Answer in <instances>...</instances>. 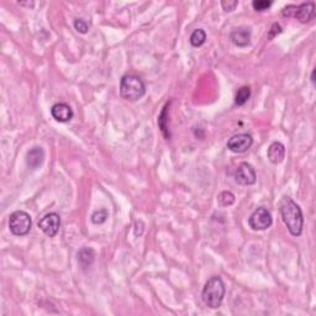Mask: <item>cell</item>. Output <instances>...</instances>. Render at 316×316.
<instances>
[{"label": "cell", "instance_id": "obj_13", "mask_svg": "<svg viewBox=\"0 0 316 316\" xmlns=\"http://www.w3.org/2000/svg\"><path fill=\"white\" fill-rule=\"evenodd\" d=\"M268 158L272 163L274 165H278V163L283 162L284 160V157H286V147L282 142H273L269 147H268Z\"/></svg>", "mask_w": 316, "mask_h": 316}, {"label": "cell", "instance_id": "obj_9", "mask_svg": "<svg viewBox=\"0 0 316 316\" xmlns=\"http://www.w3.org/2000/svg\"><path fill=\"white\" fill-rule=\"evenodd\" d=\"M51 115L58 122H68L73 118V110L68 104L57 103L51 108Z\"/></svg>", "mask_w": 316, "mask_h": 316}, {"label": "cell", "instance_id": "obj_14", "mask_svg": "<svg viewBox=\"0 0 316 316\" xmlns=\"http://www.w3.org/2000/svg\"><path fill=\"white\" fill-rule=\"evenodd\" d=\"M94 258H96V253L92 248L84 247L78 252V262L82 266V268L90 267L94 263Z\"/></svg>", "mask_w": 316, "mask_h": 316}, {"label": "cell", "instance_id": "obj_19", "mask_svg": "<svg viewBox=\"0 0 316 316\" xmlns=\"http://www.w3.org/2000/svg\"><path fill=\"white\" fill-rule=\"evenodd\" d=\"M106 219H108V210L106 209H99V210L94 211L92 215V221L93 224L100 225L103 222H105Z\"/></svg>", "mask_w": 316, "mask_h": 316}, {"label": "cell", "instance_id": "obj_26", "mask_svg": "<svg viewBox=\"0 0 316 316\" xmlns=\"http://www.w3.org/2000/svg\"><path fill=\"white\" fill-rule=\"evenodd\" d=\"M315 73H316L315 70H314L313 73H311V83H313L314 85H315Z\"/></svg>", "mask_w": 316, "mask_h": 316}, {"label": "cell", "instance_id": "obj_18", "mask_svg": "<svg viewBox=\"0 0 316 316\" xmlns=\"http://www.w3.org/2000/svg\"><path fill=\"white\" fill-rule=\"evenodd\" d=\"M218 201L221 206H230L235 203V195L231 192H222L218 196Z\"/></svg>", "mask_w": 316, "mask_h": 316}, {"label": "cell", "instance_id": "obj_5", "mask_svg": "<svg viewBox=\"0 0 316 316\" xmlns=\"http://www.w3.org/2000/svg\"><path fill=\"white\" fill-rule=\"evenodd\" d=\"M273 219L269 211L266 208H258L252 213L248 219V225L252 230L256 231H262L272 226Z\"/></svg>", "mask_w": 316, "mask_h": 316}, {"label": "cell", "instance_id": "obj_23", "mask_svg": "<svg viewBox=\"0 0 316 316\" xmlns=\"http://www.w3.org/2000/svg\"><path fill=\"white\" fill-rule=\"evenodd\" d=\"M280 32H282V26H280L278 23H274L272 25V27H270L269 32H268V39L269 40L274 39V37L277 36V35H279Z\"/></svg>", "mask_w": 316, "mask_h": 316}, {"label": "cell", "instance_id": "obj_6", "mask_svg": "<svg viewBox=\"0 0 316 316\" xmlns=\"http://www.w3.org/2000/svg\"><path fill=\"white\" fill-rule=\"evenodd\" d=\"M39 227L49 237H54L61 227V218L58 214L49 213L39 221Z\"/></svg>", "mask_w": 316, "mask_h": 316}, {"label": "cell", "instance_id": "obj_8", "mask_svg": "<svg viewBox=\"0 0 316 316\" xmlns=\"http://www.w3.org/2000/svg\"><path fill=\"white\" fill-rule=\"evenodd\" d=\"M235 179L241 185H252L256 183L255 168L249 163L242 162L235 173Z\"/></svg>", "mask_w": 316, "mask_h": 316}, {"label": "cell", "instance_id": "obj_3", "mask_svg": "<svg viewBox=\"0 0 316 316\" xmlns=\"http://www.w3.org/2000/svg\"><path fill=\"white\" fill-rule=\"evenodd\" d=\"M146 93V85L144 80L135 74H126L121 78L120 96L125 100L137 101Z\"/></svg>", "mask_w": 316, "mask_h": 316}, {"label": "cell", "instance_id": "obj_2", "mask_svg": "<svg viewBox=\"0 0 316 316\" xmlns=\"http://www.w3.org/2000/svg\"><path fill=\"white\" fill-rule=\"evenodd\" d=\"M225 284L220 277H211L204 286L201 299L210 309L220 308L225 296Z\"/></svg>", "mask_w": 316, "mask_h": 316}, {"label": "cell", "instance_id": "obj_11", "mask_svg": "<svg viewBox=\"0 0 316 316\" xmlns=\"http://www.w3.org/2000/svg\"><path fill=\"white\" fill-rule=\"evenodd\" d=\"M230 40L237 47H246L251 42V30L248 27H237L230 34Z\"/></svg>", "mask_w": 316, "mask_h": 316}, {"label": "cell", "instance_id": "obj_1", "mask_svg": "<svg viewBox=\"0 0 316 316\" xmlns=\"http://www.w3.org/2000/svg\"><path fill=\"white\" fill-rule=\"evenodd\" d=\"M279 210L283 222L288 227L289 232L295 237L300 236L304 225V218L300 206L289 196H283L279 203Z\"/></svg>", "mask_w": 316, "mask_h": 316}, {"label": "cell", "instance_id": "obj_12", "mask_svg": "<svg viewBox=\"0 0 316 316\" xmlns=\"http://www.w3.org/2000/svg\"><path fill=\"white\" fill-rule=\"evenodd\" d=\"M45 160V152L42 149V147H34L26 154V165L30 170H37L40 166L44 163Z\"/></svg>", "mask_w": 316, "mask_h": 316}, {"label": "cell", "instance_id": "obj_20", "mask_svg": "<svg viewBox=\"0 0 316 316\" xmlns=\"http://www.w3.org/2000/svg\"><path fill=\"white\" fill-rule=\"evenodd\" d=\"M273 5V1L270 0H253L252 1V6L256 11H265L268 10L270 6Z\"/></svg>", "mask_w": 316, "mask_h": 316}, {"label": "cell", "instance_id": "obj_4", "mask_svg": "<svg viewBox=\"0 0 316 316\" xmlns=\"http://www.w3.org/2000/svg\"><path fill=\"white\" fill-rule=\"evenodd\" d=\"M32 221L31 216L24 210H16L9 218V229L15 236H25L30 232Z\"/></svg>", "mask_w": 316, "mask_h": 316}, {"label": "cell", "instance_id": "obj_7", "mask_svg": "<svg viewBox=\"0 0 316 316\" xmlns=\"http://www.w3.org/2000/svg\"><path fill=\"white\" fill-rule=\"evenodd\" d=\"M253 144V139L248 134H239L227 141V148L235 153H243Z\"/></svg>", "mask_w": 316, "mask_h": 316}, {"label": "cell", "instance_id": "obj_17", "mask_svg": "<svg viewBox=\"0 0 316 316\" xmlns=\"http://www.w3.org/2000/svg\"><path fill=\"white\" fill-rule=\"evenodd\" d=\"M251 97V88L249 87H241L237 92L236 97H235V104L239 106L244 105L247 103V100Z\"/></svg>", "mask_w": 316, "mask_h": 316}, {"label": "cell", "instance_id": "obj_22", "mask_svg": "<svg viewBox=\"0 0 316 316\" xmlns=\"http://www.w3.org/2000/svg\"><path fill=\"white\" fill-rule=\"evenodd\" d=\"M74 27L80 34H87L88 32V24L83 19H75Z\"/></svg>", "mask_w": 316, "mask_h": 316}, {"label": "cell", "instance_id": "obj_24", "mask_svg": "<svg viewBox=\"0 0 316 316\" xmlns=\"http://www.w3.org/2000/svg\"><path fill=\"white\" fill-rule=\"evenodd\" d=\"M295 10H296V5H287L286 8L282 10V15L284 16V18H292V16H294Z\"/></svg>", "mask_w": 316, "mask_h": 316}, {"label": "cell", "instance_id": "obj_21", "mask_svg": "<svg viewBox=\"0 0 316 316\" xmlns=\"http://www.w3.org/2000/svg\"><path fill=\"white\" fill-rule=\"evenodd\" d=\"M237 5H239V1H237V0H222V1H221V6H222V9H224L225 11H227V13L234 11L235 9L237 8Z\"/></svg>", "mask_w": 316, "mask_h": 316}, {"label": "cell", "instance_id": "obj_10", "mask_svg": "<svg viewBox=\"0 0 316 316\" xmlns=\"http://www.w3.org/2000/svg\"><path fill=\"white\" fill-rule=\"evenodd\" d=\"M294 18L303 24L311 21L315 18V4H314L313 1H308V3H303L300 4V5H296Z\"/></svg>", "mask_w": 316, "mask_h": 316}, {"label": "cell", "instance_id": "obj_25", "mask_svg": "<svg viewBox=\"0 0 316 316\" xmlns=\"http://www.w3.org/2000/svg\"><path fill=\"white\" fill-rule=\"evenodd\" d=\"M19 4L23 6H28V8H34L35 6L34 1H27V3H25V1H19Z\"/></svg>", "mask_w": 316, "mask_h": 316}, {"label": "cell", "instance_id": "obj_15", "mask_svg": "<svg viewBox=\"0 0 316 316\" xmlns=\"http://www.w3.org/2000/svg\"><path fill=\"white\" fill-rule=\"evenodd\" d=\"M170 103H167L165 105V108H163L162 113H161L160 118H158V126H160L161 131H162L163 136L166 137L167 140L170 139V129H168V125H167V119H168V109H170Z\"/></svg>", "mask_w": 316, "mask_h": 316}, {"label": "cell", "instance_id": "obj_16", "mask_svg": "<svg viewBox=\"0 0 316 316\" xmlns=\"http://www.w3.org/2000/svg\"><path fill=\"white\" fill-rule=\"evenodd\" d=\"M191 44L193 47H200L205 44L206 41V34L203 28H196L193 31V34L191 35Z\"/></svg>", "mask_w": 316, "mask_h": 316}]
</instances>
